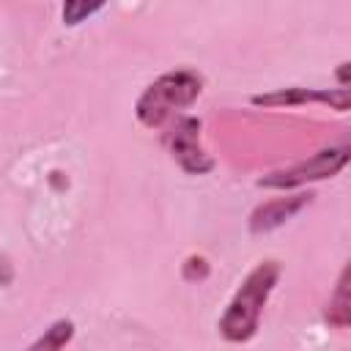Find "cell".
<instances>
[{
  "label": "cell",
  "instance_id": "6da1fadb",
  "mask_svg": "<svg viewBox=\"0 0 351 351\" xmlns=\"http://www.w3.org/2000/svg\"><path fill=\"white\" fill-rule=\"evenodd\" d=\"M280 274H282V266L280 261L274 258H266V261H258L247 277L241 280V285L233 291L225 313L219 315L217 321V332L225 343H250L258 329H261V315H263V307L271 296V291L277 288L280 282Z\"/></svg>",
  "mask_w": 351,
  "mask_h": 351
},
{
  "label": "cell",
  "instance_id": "7a4b0ae2",
  "mask_svg": "<svg viewBox=\"0 0 351 351\" xmlns=\"http://www.w3.org/2000/svg\"><path fill=\"white\" fill-rule=\"evenodd\" d=\"M203 93V77L195 69H170L151 80L134 101V118L145 129H162L170 118L184 115Z\"/></svg>",
  "mask_w": 351,
  "mask_h": 351
},
{
  "label": "cell",
  "instance_id": "3957f363",
  "mask_svg": "<svg viewBox=\"0 0 351 351\" xmlns=\"http://www.w3.org/2000/svg\"><path fill=\"white\" fill-rule=\"evenodd\" d=\"M348 159H351L348 145H326V148H318L315 154H310L307 159H299L288 167H280V170L261 176L255 184L261 189H277V192L307 189L315 181L335 178L348 165Z\"/></svg>",
  "mask_w": 351,
  "mask_h": 351
},
{
  "label": "cell",
  "instance_id": "277c9868",
  "mask_svg": "<svg viewBox=\"0 0 351 351\" xmlns=\"http://www.w3.org/2000/svg\"><path fill=\"white\" fill-rule=\"evenodd\" d=\"M200 132H203V121L197 115H178L173 126L165 132V148L170 159L186 176H206L217 167L214 156L203 148Z\"/></svg>",
  "mask_w": 351,
  "mask_h": 351
},
{
  "label": "cell",
  "instance_id": "5b68a950",
  "mask_svg": "<svg viewBox=\"0 0 351 351\" xmlns=\"http://www.w3.org/2000/svg\"><path fill=\"white\" fill-rule=\"evenodd\" d=\"M250 104L263 107V110H291V107H304V104H324L335 112H348L351 88H299V85H293V88L252 93Z\"/></svg>",
  "mask_w": 351,
  "mask_h": 351
},
{
  "label": "cell",
  "instance_id": "8992f818",
  "mask_svg": "<svg viewBox=\"0 0 351 351\" xmlns=\"http://www.w3.org/2000/svg\"><path fill=\"white\" fill-rule=\"evenodd\" d=\"M315 200V192L313 189H296V192H282L280 197H269L263 203H258L250 217H247V230L252 236H263V233H271L277 228H282L288 219H293L302 208H307L310 203Z\"/></svg>",
  "mask_w": 351,
  "mask_h": 351
},
{
  "label": "cell",
  "instance_id": "52a82bcc",
  "mask_svg": "<svg viewBox=\"0 0 351 351\" xmlns=\"http://www.w3.org/2000/svg\"><path fill=\"white\" fill-rule=\"evenodd\" d=\"M348 277H351V266L346 263L340 269V277L335 282V291L329 293V302L324 307V321L332 329H346L351 324V296H348Z\"/></svg>",
  "mask_w": 351,
  "mask_h": 351
},
{
  "label": "cell",
  "instance_id": "ba28073f",
  "mask_svg": "<svg viewBox=\"0 0 351 351\" xmlns=\"http://www.w3.org/2000/svg\"><path fill=\"white\" fill-rule=\"evenodd\" d=\"M74 321L71 318H58L52 321L25 351H63L74 340Z\"/></svg>",
  "mask_w": 351,
  "mask_h": 351
},
{
  "label": "cell",
  "instance_id": "9c48e42d",
  "mask_svg": "<svg viewBox=\"0 0 351 351\" xmlns=\"http://www.w3.org/2000/svg\"><path fill=\"white\" fill-rule=\"evenodd\" d=\"M99 11H104L101 0H93V3H88V0H66L63 8H60V19H63L66 27H77V25L88 22L93 14H99Z\"/></svg>",
  "mask_w": 351,
  "mask_h": 351
},
{
  "label": "cell",
  "instance_id": "30bf717a",
  "mask_svg": "<svg viewBox=\"0 0 351 351\" xmlns=\"http://www.w3.org/2000/svg\"><path fill=\"white\" fill-rule=\"evenodd\" d=\"M208 277H211V263H208L206 255L192 252V255L184 258V263H181V280H184V282L200 285V282H206Z\"/></svg>",
  "mask_w": 351,
  "mask_h": 351
},
{
  "label": "cell",
  "instance_id": "8fae6325",
  "mask_svg": "<svg viewBox=\"0 0 351 351\" xmlns=\"http://www.w3.org/2000/svg\"><path fill=\"white\" fill-rule=\"evenodd\" d=\"M348 71H351V63H348V60H343V63L335 69V80H337V88H351Z\"/></svg>",
  "mask_w": 351,
  "mask_h": 351
},
{
  "label": "cell",
  "instance_id": "7c38bea8",
  "mask_svg": "<svg viewBox=\"0 0 351 351\" xmlns=\"http://www.w3.org/2000/svg\"><path fill=\"white\" fill-rule=\"evenodd\" d=\"M49 184L58 186V189H63V186H69V178H63L60 170H52V173H49Z\"/></svg>",
  "mask_w": 351,
  "mask_h": 351
}]
</instances>
